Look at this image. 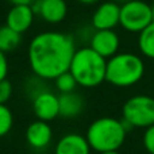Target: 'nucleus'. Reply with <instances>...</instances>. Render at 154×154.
I'll list each match as a JSON object with an SVG mask.
<instances>
[{
	"label": "nucleus",
	"instance_id": "nucleus-1",
	"mask_svg": "<svg viewBox=\"0 0 154 154\" xmlns=\"http://www.w3.org/2000/svg\"><path fill=\"white\" fill-rule=\"evenodd\" d=\"M77 48L75 38L62 31H43L31 39L27 48L29 65L34 76L56 80L68 72Z\"/></svg>",
	"mask_w": 154,
	"mask_h": 154
},
{
	"label": "nucleus",
	"instance_id": "nucleus-2",
	"mask_svg": "<svg viewBox=\"0 0 154 154\" xmlns=\"http://www.w3.org/2000/svg\"><path fill=\"white\" fill-rule=\"evenodd\" d=\"M127 137V126L116 118L103 116L95 119L87 128L85 138L91 149L97 153L115 152L123 146Z\"/></svg>",
	"mask_w": 154,
	"mask_h": 154
},
{
	"label": "nucleus",
	"instance_id": "nucleus-3",
	"mask_svg": "<svg viewBox=\"0 0 154 154\" xmlns=\"http://www.w3.org/2000/svg\"><path fill=\"white\" fill-rule=\"evenodd\" d=\"M106 70L107 60L89 46L77 49L69 68L77 84L84 88H95L106 81Z\"/></svg>",
	"mask_w": 154,
	"mask_h": 154
},
{
	"label": "nucleus",
	"instance_id": "nucleus-4",
	"mask_svg": "<svg viewBox=\"0 0 154 154\" xmlns=\"http://www.w3.org/2000/svg\"><path fill=\"white\" fill-rule=\"evenodd\" d=\"M145 75L143 60L134 53H118L107 60L106 81L114 87L135 85Z\"/></svg>",
	"mask_w": 154,
	"mask_h": 154
},
{
	"label": "nucleus",
	"instance_id": "nucleus-5",
	"mask_svg": "<svg viewBox=\"0 0 154 154\" xmlns=\"http://www.w3.org/2000/svg\"><path fill=\"white\" fill-rule=\"evenodd\" d=\"M123 122L126 126L147 128L154 125V97L147 95L131 96L122 108Z\"/></svg>",
	"mask_w": 154,
	"mask_h": 154
},
{
	"label": "nucleus",
	"instance_id": "nucleus-6",
	"mask_svg": "<svg viewBox=\"0 0 154 154\" xmlns=\"http://www.w3.org/2000/svg\"><path fill=\"white\" fill-rule=\"evenodd\" d=\"M153 22L152 5L143 0H131L120 5V26L130 32H141Z\"/></svg>",
	"mask_w": 154,
	"mask_h": 154
},
{
	"label": "nucleus",
	"instance_id": "nucleus-7",
	"mask_svg": "<svg viewBox=\"0 0 154 154\" xmlns=\"http://www.w3.org/2000/svg\"><path fill=\"white\" fill-rule=\"evenodd\" d=\"M32 112L35 118L43 122H51L60 116L58 95L49 89H43L31 99Z\"/></svg>",
	"mask_w": 154,
	"mask_h": 154
},
{
	"label": "nucleus",
	"instance_id": "nucleus-8",
	"mask_svg": "<svg viewBox=\"0 0 154 154\" xmlns=\"http://www.w3.org/2000/svg\"><path fill=\"white\" fill-rule=\"evenodd\" d=\"M91 23L95 30H114L120 23V4L114 0L100 3L92 14Z\"/></svg>",
	"mask_w": 154,
	"mask_h": 154
},
{
	"label": "nucleus",
	"instance_id": "nucleus-9",
	"mask_svg": "<svg viewBox=\"0 0 154 154\" xmlns=\"http://www.w3.org/2000/svg\"><path fill=\"white\" fill-rule=\"evenodd\" d=\"M119 45L120 39L115 30H95L89 39V48L106 60L118 54Z\"/></svg>",
	"mask_w": 154,
	"mask_h": 154
},
{
	"label": "nucleus",
	"instance_id": "nucleus-10",
	"mask_svg": "<svg viewBox=\"0 0 154 154\" xmlns=\"http://www.w3.org/2000/svg\"><path fill=\"white\" fill-rule=\"evenodd\" d=\"M35 15L49 24H58L66 18V0H37L32 4Z\"/></svg>",
	"mask_w": 154,
	"mask_h": 154
},
{
	"label": "nucleus",
	"instance_id": "nucleus-11",
	"mask_svg": "<svg viewBox=\"0 0 154 154\" xmlns=\"http://www.w3.org/2000/svg\"><path fill=\"white\" fill-rule=\"evenodd\" d=\"M26 142L34 150H45L50 146L53 141V128L49 122L43 120H34L26 128Z\"/></svg>",
	"mask_w": 154,
	"mask_h": 154
},
{
	"label": "nucleus",
	"instance_id": "nucleus-12",
	"mask_svg": "<svg viewBox=\"0 0 154 154\" xmlns=\"http://www.w3.org/2000/svg\"><path fill=\"white\" fill-rule=\"evenodd\" d=\"M34 19L35 11L32 5H11L5 15V26L23 34L31 29Z\"/></svg>",
	"mask_w": 154,
	"mask_h": 154
},
{
	"label": "nucleus",
	"instance_id": "nucleus-13",
	"mask_svg": "<svg viewBox=\"0 0 154 154\" xmlns=\"http://www.w3.org/2000/svg\"><path fill=\"white\" fill-rule=\"evenodd\" d=\"M91 146L85 135L69 133L61 137L54 147V154H91Z\"/></svg>",
	"mask_w": 154,
	"mask_h": 154
},
{
	"label": "nucleus",
	"instance_id": "nucleus-14",
	"mask_svg": "<svg viewBox=\"0 0 154 154\" xmlns=\"http://www.w3.org/2000/svg\"><path fill=\"white\" fill-rule=\"evenodd\" d=\"M58 103H60V116L65 118V119L77 118L85 108L84 97L76 91L69 93H60Z\"/></svg>",
	"mask_w": 154,
	"mask_h": 154
},
{
	"label": "nucleus",
	"instance_id": "nucleus-15",
	"mask_svg": "<svg viewBox=\"0 0 154 154\" xmlns=\"http://www.w3.org/2000/svg\"><path fill=\"white\" fill-rule=\"evenodd\" d=\"M20 42H22V34L10 29L5 24L0 27V51H3V53L14 51L15 49L19 48Z\"/></svg>",
	"mask_w": 154,
	"mask_h": 154
},
{
	"label": "nucleus",
	"instance_id": "nucleus-16",
	"mask_svg": "<svg viewBox=\"0 0 154 154\" xmlns=\"http://www.w3.org/2000/svg\"><path fill=\"white\" fill-rule=\"evenodd\" d=\"M138 48L142 56L154 60V22L138 34Z\"/></svg>",
	"mask_w": 154,
	"mask_h": 154
},
{
	"label": "nucleus",
	"instance_id": "nucleus-17",
	"mask_svg": "<svg viewBox=\"0 0 154 154\" xmlns=\"http://www.w3.org/2000/svg\"><path fill=\"white\" fill-rule=\"evenodd\" d=\"M54 84H56V88L60 93H69V92H75L76 88L79 87L76 79L73 77L72 73L68 70V72L62 73L54 80Z\"/></svg>",
	"mask_w": 154,
	"mask_h": 154
},
{
	"label": "nucleus",
	"instance_id": "nucleus-18",
	"mask_svg": "<svg viewBox=\"0 0 154 154\" xmlns=\"http://www.w3.org/2000/svg\"><path fill=\"white\" fill-rule=\"evenodd\" d=\"M14 126V115L7 104H0V138L10 134Z\"/></svg>",
	"mask_w": 154,
	"mask_h": 154
},
{
	"label": "nucleus",
	"instance_id": "nucleus-19",
	"mask_svg": "<svg viewBox=\"0 0 154 154\" xmlns=\"http://www.w3.org/2000/svg\"><path fill=\"white\" fill-rule=\"evenodd\" d=\"M12 82L8 79H4L0 81V104H7L12 97Z\"/></svg>",
	"mask_w": 154,
	"mask_h": 154
},
{
	"label": "nucleus",
	"instance_id": "nucleus-20",
	"mask_svg": "<svg viewBox=\"0 0 154 154\" xmlns=\"http://www.w3.org/2000/svg\"><path fill=\"white\" fill-rule=\"evenodd\" d=\"M143 146L149 154H154V125L145 128L143 133Z\"/></svg>",
	"mask_w": 154,
	"mask_h": 154
},
{
	"label": "nucleus",
	"instance_id": "nucleus-21",
	"mask_svg": "<svg viewBox=\"0 0 154 154\" xmlns=\"http://www.w3.org/2000/svg\"><path fill=\"white\" fill-rule=\"evenodd\" d=\"M8 70H10V65H8V58L5 53L0 51V81L7 79Z\"/></svg>",
	"mask_w": 154,
	"mask_h": 154
},
{
	"label": "nucleus",
	"instance_id": "nucleus-22",
	"mask_svg": "<svg viewBox=\"0 0 154 154\" xmlns=\"http://www.w3.org/2000/svg\"><path fill=\"white\" fill-rule=\"evenodd\" d=\"M11 5H32L37 0H7Z\"/></svg>",
	"mask_w": 154,
	"mask_h": 154
},
{
	"label": "nucleus",
	"instance_id": "nucleus-23",
	"mask_svg": "<svg viewBox=\"0 0 154 154\" xmlns=\"http://www.w3.org/2000/svg\"><path fill=\"white\" fill-rule=\"evenodd\" d=\"M79 3H81V4H87V5H91V4H96V3L99 2V0H77Z\"/></svg>",
	"mask_w": 154,
	"mask_h": 154
},
{
	"label": "nucleus",
	"instance_id": "nucleus-24",
	"mask_svg": "<svg viewBox=\"0 0 154 154\" xmlns=\"http://www.w3.org/2000/svg\"><path fill=\"white\" fill-rule=\"evenodd\" d=\"M114 2H116L118 4L122 5V4H125V3H127V2H131V0H114Z\"/></svg>",
	"mask_w": 154,
	"mask_h": 154
},
{
	"label": "nucleus",
	"instance_id": "nucleus-25",
	"mask_svg": "<svg viewBox=\"0 0 154 154\" xmlns=\"http://www.w3.org/2000/svg\"><path fill=\"white\" fill-rule=\"evenodd\" d=\"M99 154H120L119 150H115V152H104V153H99Z\"/></svg>",
	"mask_w": 154,
	"mask_h": 154
},
{
	"label": "nucleus",
	"instance_id": "nucleus-26",
	"mask_svg": "<svg viewBox=\"0 0 154 154\" xmlns=\"http://www.w3.org/2000/svg\"><path fill=\"white\" fill-rule=\"evenodd\" d=\"M150 5H152V16H153V22H154V3Z\"/></svg>",
	"mask_w": 154,
	"mask_h": 154
}]
</instances>
